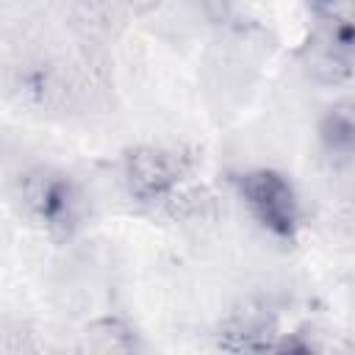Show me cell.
<instances>
[{
	"mask_svg": "<svg viewBox=\"0 0 355 355\" xmlns=\"http://www.w3.org/2000/svg\"><path fill=\"white\" fill-rule=\"evenodd\" d=\"M300 67L319 86H341L355 75V19L319 11L300 44Z\"/></svg>",
	"mask_w": 355,
	"mask_h": 355,
	"instance_id": "cell-1",
	"label": "cell"
},
{
	"mask_svg": "<svg viewBox=\"0 0 355 355\" xmlns=\"http://www.w3.org/2000/svg\"><path fill=\"white\" fill-rule=\"evenodd\" d=\"M236 191L247 214L269 236L280 241H294L302 211H300V197L283 172L269 169V166L247 169L236 178Z\"/></svg>",
	"mask_w": 355,
	"mask_h": 355,
	"instance_id": "cell-2",
	"label": "cell"
},
{
	"mask_svg": "<svg viewBox=\"0 0 355 355\" xmlns=\"http://www.w3.org/2000/svg\"><path fill=\"white\" fill-rule=\"evenodd\" d=\"M191 161L183 150L166 144H136L122 153L119 175L130 200L141 205H155L180 189L189 175Z\"/></svg>",
	"mask_w": 355,
	"mask_h": 355,
	"instance_id": "cell-3",
	"label": "cell"
},
{
	"mask_svg": "<svg viewBox=\"0 0 355 355\" xmlns=\"http://www.w3.org/2000/svg\"><path fill=\"white\" fill-rule=\"evenodd\" d=\"M19 202L44 230L69 236L83 222V194L64 172L36 166L19 178Z\"/></svg>",
	"mask_w": 355,
	"mask_h": 355,
	"instance_id": "cell-4",
	"label": "cell"
},
{
	"mask_svg": "<svg viewBox=\"0 0 355 355\" xmlns=\"http://www.w3.org/2000/svg\"><path fill=\"white\" fill-rule=\"evenodd\" d=\"M277 319L263 302H244L239 305L222 324L219 344L236 352H263L277 347Z\"/></svg>",
	"mask_w": 355,
	"mask_h": 355,
	"instance_id": "cell-5",
	"label": "cell"
},
{
	"mask_svg": "<svg viewBox=\"0 0 355 355\" xmlns=\"http://www.w3.org/2000/svg\"><path fill=\"white\" fill-rule=\"evenodd\" d=\"M316 139L327 155L355 158V97L333 100L322 111L316 122Z\"/></svg>",
	"mask_w": 355,
	"mask_h": 355,
	"instance_id": "cell-6",
	"label": "cell"
},
{
	"mask_svg": "<svg viewBox=\"0 0 355 355\" xmlns=\"http://www.w3.org/2000/svg\"><path fill=\"white\" fill-rule=\"evenodd\" d=\"M86 341L94 352H130L139 347L136 330L116 316H105V319L92 322L86 327Z\"/></svg>",
	"mask_w": 355,
	"mask_h": 355,
	"instance_id": "cell-7",
	"label": "cell"
},
{
	"mask_svg": "<svg viewBox=\"0 0 355 355\" xmlns=\"http://www.w3.org/2000/svg\"><path fill=\"white\" fill-rule=\"evenodd\" d=\"M305 3H311V6L316 8V11H330L336 0H305Z\"/></svg>",
	"mask_w": 355,
	"mask_h": 355,
	"instance_id": "cell-8",
	"label": "cell"
},
{
	"mask_svg": "<svg viewBox=\"0 0 355 355\" xmlns=\"http://www.w3.org/2000/svg\"><path fill=\"white\" fill-rule=\"evenodd\" d=\"M352 11H355V0H352ZM352 19H355V17H352Z\"/></svg>",
	"mask_w": 355,
	"mask_h": 355,
	"instance_id": "cell-9",
	"label": "cell"
}]
</instances>
